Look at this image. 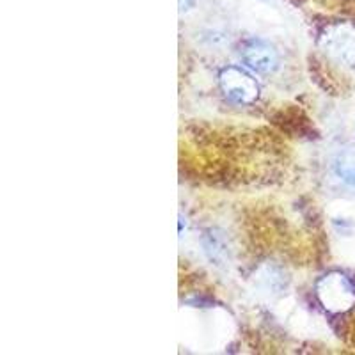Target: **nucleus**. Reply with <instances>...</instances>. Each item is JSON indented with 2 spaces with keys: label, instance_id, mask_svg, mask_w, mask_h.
Returning <instances> with one entry per match:
<instances>
[{
  "label": "nucleus",
  "instance_id": "1",
  "mask_svg": "<svg viewBox=\"0 0 355 355\" xmlns=\"http://www.w3.org/2000/svg\"><path fill=\"white\" fill-rule=\"evenodd\" d=\"M316 295L322 306L332 313H343L355 304V286L343 274L332 272L316 284Z\"/></svg>",
  "mask_w": 355,
  "mask_h": 355
},
{
  "label": "nucleus",
  "instance_id": "2",
  "mask_svg": "<svg viewBox=\"0 0 355 355\" xmlns=\"http://www.w3.org/2000/svg\"><path fill=\"white\" fill-rule=\"evenodd\" d=\"M222 93L239 105H252L259 96V84L247 69L227 66L218 73Z\"/></svg>",
  "mask_w": 355,
  "mask_h": 355
},
{
  "label": "nucleus",
  "instance_id": "3",
  "mask_svg": "<svg viewBox=\"0 0 355 355\" xmlns=\"http://www.w3.org/2000/svg\"><path fill=\"white\" fill-rule=\"evenodd\" d=\"M323 52L345 66H355V25H332L322 36Z\"/></svg>",
  "mask_w": 355,
  "mask_h": 355
},
{
  "label": "nucleus",
  "instance_id": "4",
  "mask_svg": "<svg viewBox=\"0 0 355 355\" xmlns=\"http://www.w3.org/2000/svg\"><path fill=\"white\" fill-rule=\"evenodd\" d=\"M242 59L252 71L263 73V75L275 71L279 66V55L275 49L261 40L247 41L243 44Z\"/></svg>",
  "mask_w": 355,
  "mask_h": 355
},
{
  "label": "nucleus",
  "instance_id": "5",
  "mask_svg": "<svg viewBox=\"0 0 355 355\" xmlns=\"http://www.w3.org/2000/svg\"><path fill=\"white\" fill-rule=\"evenodd\" d=\"M202 250L211 263L217 266L227 265L231 258V250L224 233L218 230H208L202 234Z\"/></svg>",
  "mask_w": 355,
  "mask_h": 355
},
{
  "label": "nucleus",
  "instance_id": "6",
  "mask_svg": "<svg viewBox=\"0 0 355 355\" xmlns=\"http://www.w3.org/2000/svg\"><path fill=\"white\" fill-rule=\"evenodd\" d=\"M334 169L345 183L355 185V148L345 150L338 155L334 162Z\"/></svg>",
  "mask_w": 355,
  "mask_h": 355
},
{
  "label": "nucleus",
  "instance_id": "7",
  "mask_svg": "<svg viewBox=\"0 0 355 355\" xmlns=\"http://www.w3.org/2000/svg\"><path fill=\"white\" fill-rule=\"evenodd\" d=\"M258 281L261 283V288L265 291H279L283 290L286 281H284V275L277 270V268H272V266H266L263 268V274L259 275Z\"/></svg>",
  "mask_w": 355,
  "mask_h": 355
},
{
  "label": "nucleus",
  "instance_id": "8",
  "mask_svg": "<svg viewBox=\"0 0 355 355\" xmlns=\"http://www.w3.org/2000/svg\"><path fill=\"white\" fill-rule=\"evenodd\" d=\"M196 6V0H180V9L182 11H190Z\"/></svg>",
  "mask_w": 355,
  "mask_h": 355
}]
</instances>
